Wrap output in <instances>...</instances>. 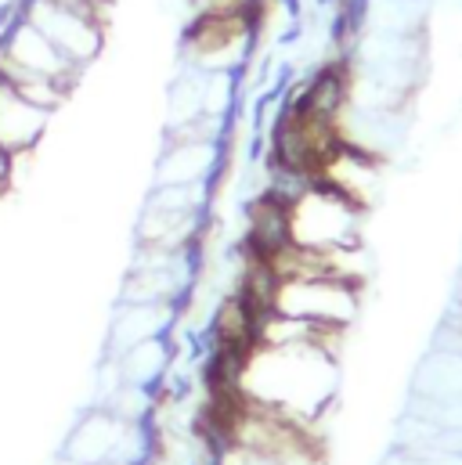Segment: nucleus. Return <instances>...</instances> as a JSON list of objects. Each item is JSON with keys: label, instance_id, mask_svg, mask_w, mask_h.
I'll use <instances>...</instances> for the list:
<instances>
[{"label": "nucleus", "instance_id": "f257e3e1", "mask_svg": "<svg viewBox=\"0 0 462 465\" xmlns=\"http://www.w3.org/2000/svg\"><path fill=\"white\" fill-rule=\"evenodd\" d=\"M336 353L322 343H249L238 357L231 393L300 426H318L336 401Z\"/></svg>", "mask_w": 462, "mask_h": 465}, {"label": "nucleus", "instance_id": "f03ea898", "mask_svg": "<svg viewBox=\"0 0 462 465\" xmlns=\"http://www.w3.org/2000/svg\"><path fill=\"white\" fill-rule=\"evenodd\" d=\"M361 206L315 177L286 199V238L304 252H340L361 245Z\"/></svg>", "mask_w": 462, "mask_h": 465}, {"label": "nucleus", "instance_id": "7ed1b4c3", "mask_svg": "<svg viewBox=\"0 0 462 465\" xmlns=\"http://www.w3.org/2000/svg\"><path fill=\"white\" fill-rule=\"evenodd\" d=\"M361 285L344 278H275L271 311L318 329H350L357 318Z\"/></svg>", "mask_w": 462, "mask_h": 465}, {"label": "nucleus", "instance_id": "20e7f679", "mask_svg": "<svg viewBox=\"0 0 462 465\" xmlns=\"http://www.w3.org/2000/svg\"><path fill=\"white\" fill-rule=\"evenodd\" d=\"M25 7V18L76 65V69H87L98 54H102V44H105V18L84 11V7H73L65 0H22Z\"/></svg>", "mask_w": 462, "mask_h": 465}, {"label": "nucleus", "instance_id": "39448f33", "mask_svg": "<svg viewBox=\"0 0 462 465\" xmlns=\"http://www.w3.org/2000/svg\"><path fill=\"white\" fill-rule=\"evenodd\" d=\"M315 181H322L326 188L340 192L344 199H350L354 206L365 210V206L372 203L376 188H379V159L368 155V152H361V148H354V144H346V141H340V144L318 163Z\"/></svg>", "mask_w": 462, "mask_h": 465}, {"label": "nucleus", "instance_id": "423d86ee", "mask_svg": "<svg viewBox=\"0 0 462 465\" xmlns=\"http://www.w3.org/2000/svg\"><path fill=\"white\" fill-rule=\"evenodd\" d=\"M221 163L225 152L217 141H170L166 155L159 159V184H177V188L214 184Z\"/></svg>", "mask_w": 462, "mask_h": 465}, {"label": "nucleus", "instance_id": "0eeeda50", "mask_svg": "<svg viewBox=\"0 0 462 465\" xmlns=\"http://www.w3.org/2000/svg\"><path fill=\"white\" fill-rule=\"evenodd\" d=\"M51 113L25 102L4 76H0V148L7 155H29L33 144L44 137Z\"/></svg>", "mask_w": 462, "mask_h": 465}, {"label": "nucleus", "instance_id": "6e6552de", "mask_svg": "<svg viewBox=\"0 0 462 465\" xmlns=\"http://www.w3.org/2000/svg\"><path fill=\"white\" fill-rule=\"evenodd\" d=\"M170 357H174V347L166 343V336H156V340L134 343V347H126L123 353H116V371H119V379L126 386L159 390V382L166 379Z\"/></svg>", "mask_w": 462, "mask_h": 465}, {"label": "nucleus", "instance_id": "1a4fd4ad", "mask_svg": "<svg viewBox=\"0 0 462 465\" xmlns=\"http://www.w3.org/2000/svg\"><path fill=\"white\" fill-rule=\"evenodd\" d=\"M419 393L430 404L462 397V350L437 353V357L427 361V368L419 371Z\"/></svg>", "mask_w": 462, "mask_h": 465}, {"label": "nucleus", "instance_id": "9d476101", "mask_svg": "<svg viewBox=\"0 0 462 465\" xmlns=\"http://www.w3.org/2000/svg\"><path fill=\"white\" fill-rule=\"evenodd\" d=\"M390 465H462V455H456V451H434V448H423V451H401Z\"/></svg>", "mask_w": 462, "mask_h": 465}, {"label": "nucleus", "instance_id": "9b49d317", "mask_svg": "<svg viewBox=\"0 0 462 465\" xmlns=\"http://www.w3.org/2000/svg\"><path fill=\"white\" fill-rule=\"evenodd\" d=\"M11 188V155L0 148V195Z\"/></svg>", "mask_w": 462, "mask_h": 465}]
</instances>
